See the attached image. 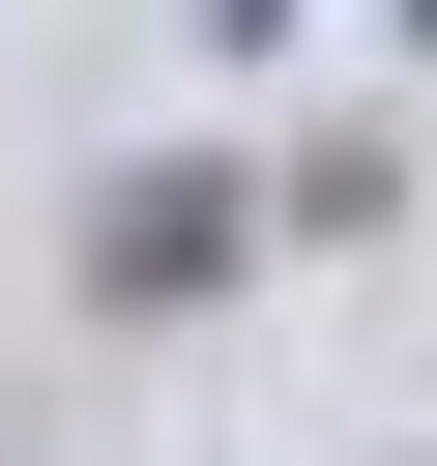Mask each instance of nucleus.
<instances>
[{"label":"nucleus","mask_w":437,"mask_h":466,"mask_svg":"<svg viewBox=\"0 0 437 466\" xmlns=\"http://www.w3.org/2000/svg\"><path fill=\"white\" fill-rule=\"evenodd\" d=\"M233 233H262V175H117L87 291H117V320H175V291H233Z\"/></svg>","instance_id":"1"},{"label":"nucleus","mask_w":437,"mask_h":466,"mask_svg":"<svg viewBox=\"0 0 437 466\" xmlns=\"http://www.w3.org/2000/svg\"><path fill=\"white\" fill-rule=\"evenodd\" d=\"M262 29H291V0H204V58H262Z\"/></svg>","instance_id":"2"},{"label":"nucleus","mask_w":437,"mask_h":466,"mask_svg":"<svg viewBox=\"0 0 437 466\" xmlns=\"http://www.w3.org/2000/svg\"><path fill=\"white\" fill-rule=\"evenodd\" d=\"M408 58H437V0H408Z\"/></svg>","instance_id":"3"}]
</instances>
